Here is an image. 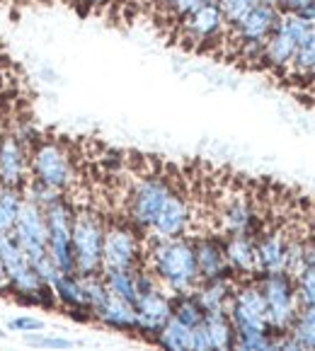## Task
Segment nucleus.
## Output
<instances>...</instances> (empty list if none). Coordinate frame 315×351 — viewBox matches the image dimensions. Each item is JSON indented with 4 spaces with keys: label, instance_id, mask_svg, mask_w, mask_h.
Returning a JSON list of instances; mask_svg holds the SVG:
<instances>
[{
    "label": "nucleus",
    "instance_id": "7c9ffc66",
    "mask_svg": "<svg viewBox=\"0 0 315 351\" xmlns=\"http://www.w3.org/2000/svg\"><path fill=\"white\" fill-rule=\"evenodd\" d=\"M291 68H294V73L301 77L315 75V34H310L308 39H303V42L299 44L294 61H291Z\"/></svg>",
    "mask_w": 315,
    "mask_h": 351
},
{
    "label": "nucleus",
    "instance_id": "ddd939ff",
    "mask_svg": "<svg viewBox=\"0 0 315 351\" xmlns=\"http://www.w3.org/2000/svg\"><path fill=\"white\" fill-rule=\"evenodd\" d=\"M30 182V150L12 136V131L0 134V184L22 186Z\"/></svg>",
    "mask_w": 315,
    "mask_h": 351
},
{
    "label": "nucleus",
    "instance_id": "aec40b11",
    "mask_svg": "<svg viewBox=\"0 0 315 351\" xmlns=\"http://www.w3.org/2000/svg\"><path fill=\"white\" fill-rule=\"evenodd\" d=\"M299 49V39L291 34V29L284 25L279 15V22L274 27L272 34L264 39V66L272 68H289Z\"/></svg>",
    "mask_w": 315,
    "mask_h": 351
},
{
    "label": "nucleus",
    "instance_id": "39448f33",
    "mask_svg": "<svg viewBox=\"0 0 315 351\" xmlns=\"http://www.w3.org/2000/svg\"><path fill=\"white\" fill-rule=\"evenodd\" d=\"M30 180L42 182L66 194L75 182V167L66 145L49 138L39 141L30 153Z\"/></svg>",
    "mask_w": 315,
    "mask_h": 351
},
{
    "label": "nucleus",
    "instance_id": "0eeeda50",
    "mask_svg": "<svg viewBox=\"0 0 315 351\" xmlns=\"http://www.w3.org/2000/svg\"><path fill=\"white\" fill-rule=\"evenodd\" d=\"M172 194H175V186H172V182L167 177L163 175L143 177L131 189L126 221L139 232H148L150 226L155 223V218H158V213L163 211V206H165Z\"/></svg>",
    "mask_w": 315,
    "mask_h": 351
},
{
    "label": "nucleus",
    "instance_id": "f03ea898",
    "mask_svg": "<svg viewBox=\"0 0 315 351\" xmlns=\"http://www.w3.org/2000/svg\"><path fill=\"white\" fill-rule=\"evenodd\" d=\"M0 257L5 267L8 279V295L22 305H42V308H54L56 298L49 284H44L42 276L36 274L34 267L30 264L27 254L15 245L10 235L0 238Z\"/></svg>",
    "mask_w": 315,
    "mask_h": 351
},
{
    "label": "nucleus",
    "instance_id": "5701e85b",
    "mask_svg": "<svg viewBox=\"0 0 315 351\" xmlns=\"http://www.w3.org/2000/svg\"><path fill=\"white\" fill-rule=\"evenodd\" d=\"M95 320H100L102 325L112 327V330L119 332H136V310L131 303L117 298V295L109 293L107 300L100 305L93 313Z\"/></svg>",
    "mask_w": 315,
    "mask_h": 351
},
{
    "label": "nucleus",
    "instance_id": "423d86ee",
    "mask_svg": "<svg viewBox=\"0 0 315 351\" xmlns=\"http://www.w3.org/2000/svg\"><path fill=\"white\" fill-rule=\"evenodd\" d=\"M228 317L235 327V335H272L267 322V305L257 279L235 281Z\"/></svg>",
    "mask_w": 315,
    "mask_h": 351
},
{
    "label": "nucleus",
    "instance_id": "412c9836",
    "mask_svg": "<svg viewBox=\"0 0 315 351\" xmlns=\"http://www.w3.org/2000/svg\"><path fill=\"white\" fill-rule=\"evenodd\" d=\"M51 291L56 303L63 305L73 317H78V320H93V313H90L88 303H85L83 284H80V276L78 274H61L51 284Z\"/></svg>",
    "mask_w": 315,
    "mask_h": 351
},
{
    "label": "nucleus",
    "instance_id": "4468645a",
    "mask_svg": "<svg viewBox=\"0 0 315 351\" xmlns=\"http://www.w3.org/2000/svg\"><path fill=\"white\" fill-rule=\"evenodd\" d=\"M191 223V211L187 199L180 191H175L167 204L163 206V211L158 213L155 223L150 226L148 235L150 240H172V238H185V232L189 230Z\"/></svg>",
    "mask_w": 315,
    "mask_h": 351
},
{
    "label": "nucleus",
    "instance_id": "9d476101",
    "mask_svg": "<svg viewBox=\"0 0 315 351\" xmlns=\"http://www.w3.org/2000/svg\"><path fill=\"white\" fill-rule=\"evenodd\" d=\"M10 238L15 240V245L27 254L32 267L42 264L44 259H49L47 252V218L44 211L36 204H32L30 199H22L20 213H17L15 228H12Z\"/></svg>",
    "mask_w": 315,
    "mask_h": 351
},
{
    "label": "nucleus",
    "instance_id": "bb28decb",
    "mask_svg": "<svg viewBox=\"0 0 315 351\" xmlns=\"http://www.w3.org/2000/svg\"><path fill=\"white\" fill-rule=\"evenodd\" d=\"M22 199H25L22 189L0 184V235H10L12 232L17 213H20L22 206Z\"/></svg>",
    "mask_w": 315,
    "mask_h": 351
},
{
    "label": "nucleus",
    "instance_id": "9b49d317",
    "mask_svg": "<svg viewBox=\"0 0 315 351\" xmlns=\"http://www.w3.org/2000/svg\"><path fill=\"white\" fill-rule=\"evenodd\" d=\"M134 310H136V332L141 337L155 339V335L172 317V295L165 293L161 286H155V289L145 291V293H139Z\"/></svg>",
    "mask_w": 315,
    "mask_h": 351
},
{
    "label": "nucleus",
    "instance_id": "a211bd4d",
    "mask_svg": "<svg viewBox=\"0 0 315 351\" xmlns=\"http://www.w3.org/2000/svg\"><path fill=\"white\" fill-rule=\"evenodd\" d=\"M223 250H226V262L233 279L235 276H240V279H255L257 276L255 238H248V235H226Z\"/></svg>",
    "mask_w": 315,
    "mask_h": 351
},
{
    "label": "nucleus",
    "instance_id": "a19ab883",
    "mask_svg": "<svg viewBox=\"0 0 315 351\" xmlns=\"http://www.w3.org/2000/svg\"><path fill=\"white\" fill-rule=\"evenodd\" d=\"M85 5H90V8H102V5H109L112 0H83Z\"/></svg>",
    "mask_w": 315,
    "mask_h": 351
},
{
    "label": "nucleus",
    "instance_id": "f257e3e1",
    "mask_svg": "<svg viewBox=\"0 0 315 351\" xmlns=\"http://www.w3.org/2000/svg\"><path fill=\"white\" fill-rule=\"evenodd\" d=\"M143 267L158 279L161 289L170 295L191 293L199 284L194 240L191 238L153 240Z\"/></svg>",
    "mask_w": 315,
    "mask_h": 351
},
{
    "label": "nucleus",
    "instance_id": "2eb2a0df",
    "mask_svg": "<svg viewBox=\"0 0 315 351\" xmlns=\"http://www.w3.org/2000/svg\"><path fill=\"white\" fill-rule=\"evenodd\" d=\"M194 254H196V271H199V281H211L223 279V276H233L226 262V250H223V240L216 235H204V238H194Z\"/></svg>",
    "mask_w": 315,
    "mask_h": 351
},
{
    "label": "nucleus",
    "instance_id": "79ce46f5",
    "mask_svg": "<svg viewBox=\"0 0 315 351\" xmlns=\"http://www.w3.org/2000/svg\"><path fill=\"white\" fill-rule=\"evenodd\" d=\"M313 80H315V75H313Z\"/></svg>",
    "mask_w": 315,
    "mask_h": 351
},
{
    "label": "nucleus",
    "instance_id": "c85d7f7f",
    "mask_svg": "<svg viewBox=\"0 0 315 351\" xmlns=\"http://www.w3.org/2000/svg\"><path fill=\"white\" fill-rule=\"evenodd\" d=\"M289 335L303 346L305 351H315V308H301L299 317L291 325Z\"/></svg>",
    "mask_w": 315,
    "mask_h": 351
},
{
    "label": "nucleus",
    "instance_id": "ea45409f",
    "mask_svg": "<svg viewBox=\"0 0 315 351\" xmlns=\"http://www.w3.org/2000/svg\"><path fill=\"white\" fill-rule=\"evenodd\" d=\"M305 264H313L315 267V240L305 247Z\"/></svg>",
    "mask_w": 315,
    "mask_h": 351
},
{
    "label": "nucleus",
    "instance_id": "4be33fe9",
    "mask_svg": "<svg viewBox=\"0 0 315 351\" xmlns=\"http://www.w3.org/2000/svg\"><path fill=\"white\" fill-rule=\"evenodd\" d=\"M233 289H235V279L233 276H223V279L199 281L191 293H194L196 303L202 305V310L209 315V313H228Z\"/></svg>",
    "mask_w": 315,
    "mask_h": 351
},
{
    "label": "nucleus",
    "instance_id": "7ed1b4c3",
    "mask_svg": "<svg viewBox=\"0 0 315 351\" xmlns=\"http://www.w3.org/2000/svg\"><path fill=\"white\" fill-rule=\"evenodd\" d=\"M107 223L90 208H75L71 228L73 262L78 276L102 274V245Z\"/></svg>",
    "mask_w": 315,
    "mask_h": 351
},
{
    "label": "nucleus",
    "instance_id": "e433bc0d",
    "mask_svg": "<svg viewBox=\"0 0 315 351\" xmlns=\"http://www.w3.org/2000/svg\"><path fill=\"white\" fill-rule=\"evenodd\" d=\"M8 330L22 332V335H27V332H42L44 320H39V317H34V315H20V317H12V320L8 322Z\"/></svg>",
    "mask_w": 315,
    "mask_h": 351
},
{
    "label": "nucleus",
    "instance_id": "4c0bfd02",
    "mask_svg": "<svg viewBox=\"0 0 315 351\" xmlns=\"http://www.w3.org/2000/svg\"><path fill=\"white\" fill-rule=\"evenodd\" d=\"M308 3H315V0H277V8H279V12H299Z\"/></svg>",
    "mask_w": 315,
    "mask_h": 351
},
{
    "label": "nucleus",
    "instance_id": "b1692460",
    "mask_svg": "<svg viewBox=\"0 0 315 351\" xmlns=\"http://www.w3.org/2000/svg\"><path fill=\"white\" fill-rule=\"evenodd\" d=\"M204 332L209 337L211 351H231L235 341V327H233L228 313H209L204 317Z\"/></svg>",
    "mask_w": 315,
    "mask_h": 351
},
{
    "label": "nucleus",
    "instance_id": "c9c22d12",
    "mask_svg": "<svg viewBox=\"0 0 315 351\" xmlns=\"http://www.w3.org/2000/svg\"><path fill=\"white\" fill-rule=\"evenodd\" d=\"M272 335H235L231 351H267Z\"/></svg>",
    "mask_w": 315,
    "mask_h": 351
},
{
    "label": "nucleus",
    "instance_id": "2f4dec72",
    "mask_svg": "<svg viewBox=\"0 0 315 351\" xmlns=\"http://www.w3.org/2000/svg\"><path fill=\"white\" fill-rule=\"evenodd\" d=\"M80 284H83V293H85V303H88L90 313L100 308V305L107 300L109 291L104 286L102 274H90V276H80Z\"/></svg>",
    "mask_w": 315,
    "mask_h": 351
},
{
    "label": "nucleus",
    "instance_id": "f3484780",
    "mask_svg": "<svg viewBox=\"0 0 315 351\" xmlns=\"http://www.w3.org/2000/svg\"><path fill=\"white\" fill-rule=\"evenodd\" d=\"M221 228L226 230V235H248V238H257L259 216L255 213L248 197L238 194V197H233L231 202L223 206Z\"/></svg>",
    "mask_w": 315,
    "mask_h": 351
},
{
    "label": "nucleus",
    "instance_id": "f8f14e48",
    "mask_svg": "<svg viewBox=\"0 0 315 351\" xmlns=\"http://www.w3.org/2000/svg\"><path fill=\"white\" fill-rule=\"evenodd\" d=\"M180 29L185 42H189L191 47H207V44H213L218 39H223L228 25L223 20L221 10H218L216 0L213 3H207L204 8L194 10L191 15H187L185 20L180 22Z\"/></svg>",
    "mask_w": 315,
    "mask_h": 351
},
{
    "label": "nucleus",
    "instance_id": "6e6552de",
    "mask_svg": "<svg viewBox=\"0 0 315 351\" xmlns=\"http://www.w3.org/2000/svg\"><path fill=\"white\" fill-rule=\"evenodd\" d=\"M73 216H75V208H73L68 197H63L61 202H56L44 211V218H47V252L61 274H75L71 245Z\"/></svg>",
    "mask_w": 315,
    "mask_h": 351
},
{
    "label": "nucleus",
    "instance_id": "393cba45",
    "mask_svg": "<svg viewBox=\"0 0 315 351\" xmlns=\"http://www.w3.org/2000/svg\"><path fill=\"white\" fill-rule=\"evenodd\" d=\"M191 330L194 327L182 325L180 320L170 317L163 325V330L155 335V344L161 346L163 351H191Z\"/></svg>",
    "mask_w": 315,
    "mask_h": 351
},
{
    "label": "nucleus",
    "instance_id": "1a4fd4ad",
    "mask_svg": "<svg viewBox=\"0 0 315 351\" xmlns=\"http://www.w3.org/2000/svg\"><path fill=\"white\" fill-rule=\"evenodd\" d=\"M143 264V245L141 232L124 223H109L104 226L102 245V271H119V269H139Z\"/></svg>",
    "mask_w": 315,
    "mask_h": 351
},
{
    "label": "nucleus",
    "instance_id": "dca6fc26",
    "mask_svg": "<svg viewBox=\"0 0 315 351\" xmlns=\"http://www.w3.org/2000/svg\"><path fill=\"white\" fill-rule=\"evenodd\" d=\"M281 12L274 5H255L243 20L235 27H228L235 36L238 44H248V42H264L269 34L274 32L277 22H279Z\"/></svg>",
    "mask_w": 315,
    "mask_h": 351
},
{
    "label": "nucleus",
    "instance_id": "6ab92c4d",
    "mask_svg": "<svg viewBox=\"0 0 315 351\" xmlns=\"http://www.w3.org/2000/svg\"><path fill=\"white\" fill-rule=\"evenodd\" d=\"M255 250H257V276L264 274H284L286 264V238L279 230L259 232L255 238Z\"/></svg>",
    "mask_w": 315,
    "mask_h": 351
},
{
    "label": "nucleus",
    "instance_id": "c756f323",
    "mask_svg": "<svg viewBox=\"0 0 315 351\" xmlns=\"http://www.w3.org/2000/svg\"><path fill=\"white\" fill-rule=\"evenodd\" d=\"M22 194H25V199H30L32 204H36V206L42 208V211H47L49 206H54L56 202H61L66 194L58 189H54V186H47L42 184V182L36 180H30L25 186H22Z\"/></svg>",
    "mask_w": 315,
    "mask_h": 351
},
{
    "label": "nucleus",
    "instance_id": "a878e982",
    "mask_svg": "<svg viewBox=\"0 0 315 351\" xmlns=\"http://www.w3.org/2000/svg\"><path fill=\"white\" fill-rule=\"evenodd\" d=\"M104 286L112 295L126 300V303L134 305L139 298V291H136V269H119V271H102Z\"/></svg>",
    "mask_w": 315,
    "mask_h": 351
},
{
    "label": "nucleus",
    "instance_id": "473e14b6",
    "mask_svg": "<svg viewBox=\"0 0 315 351\" xmlns=\"http://www.w3.org/2000/svg\"><path fill=\"white\" fill-rule=\"evenodd\" d=\"M294 281H296V293H299L301 308H315V267L313 264H305Z\"/></svg>",
    "mask_w": 315,
    "mask_h": 351
},
{
    "label": "nucleus",
    "instance_id": "58836bf2",
    "mask_svg": "<svg viewBox=\"0 0 315 351\" xmlns=\"http://www.w3.org/2000/svg\"><path fill=\"white\" fill-rule=\"evenodd\" d=\"M0 295H8V279H5V267H3V257H0Z\"/></svg>",
    "mask_w": 315,
    "mask_h": 351
},
{
    "label": "nucleus",
    "instance_id": "f704fd0d",
    "mask_svg": "<svg viewBox=\"0 0 315 351\" xmlns=\"http://www.w3.org/2000/svg\"><path fill=\"white\" fill-rule=\"evenodd\" d=\"M25 341L34 349H51V351H66V349H73L75 341L71 339H63V337H49V335H42V332H27Z\"/></svg>",
    "mask_w": 315,
    "mask_h": 351
},
{
    "label": "nucleus",
    "instance_id": "20e7f679",
    "mask_svg": "<svg viewBox=\"0 0 315 351\" xmlns=\"http://www.w3.org/2000/svg\"><path fill=\"white\" fill-rule=\"evenodd\" d=\"M267 305V322L274 335H286L301 313V300L296 293V281L289 274L255 276Z\"/></svg>",
    "mask_w": 315,
    "mask_h": 351
},
{
    "label": "nucleus",
    "instance_id": "cd10ccee",
    "mask_svg": "<svg viewBox=\"0 0 315 351\" xmlns=\"http://www.w3.org/2000/svg\"><path fill=\"white\" fill-rule=\"evenodd\" d=\"M172 317L187 327H199L204 322V317H207V313L202 310V305L196 303L194 293H182L172 295Z\"/></svg>",
    "mask_w": 315,
    "mask_h": 351
},
{
    "label": "nucleus",
    "instance_id": "72a5a7b5",
    "mask_svg": "<svg viewBox=\"0 0 315 351\" xmlns=\"http://www.w3.org/2000/svg\"><path fill=\"white\" fill-rule=\"evenodd\" d=\"M218 10H221L223 20L228 27H235L255 5H259L257 0H216Z\"/></svg>",
    "mask_w": 315,
    "mask_h": 351
}]
</instances>
